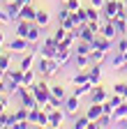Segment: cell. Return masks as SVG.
Returning a JSON list of instances; mask_svg holds the SVG:
<instances>
[{
    "label": "cell",
    "instance_id": "1",
    "mask_svg": "<svg viewBox=\"0 0 127 129\" xmlns=\"http://www.w3.org/2000/svg\"><path fill=\"white\" fill-rule=\"evenodd\" d=\"M102 14L106 21H116L120 19V16H127V7L122 0H106L104 7H102Z\"/></svg>",
    "mask_w": 127,
    "mask_h": 129
},
{
    "label": "cell",
    "instance_id": "2",
    "mask_svg": "<svg viewBox=\"0 0 127 129\" xmlns=\"http://www.w3.org/2000/svg\"><path fill=\"white\" fill-rule=\"evenodd\" d=\"M30 90H33V94L37 97L39 106H44L46 102H49V97H51V85L46 83V78H37L35 83L30 85Z\"/></svg>",
    "mask_w": 127,
    "mask_h": 129
},
{
    "label": "cell",
    "instance_id": "3",
    "mask_svg": "<svg viewBox=\"0 0 127 129\" xmlns=\"http://www.w3.org/2000/svg\"><path fill=\"white\" fill-rule=\"evenodd\" d=\"M16 97H19V102H21L23 106H28V108H35V106H39L37 97L33 94V90H30L28 85H21V88L16 90Z\"/></svg>",
    "mask_w": 127,
    "mask_h": 129
},
{
    "label": "cell",
    "instance_id": "4",
    "mask_svg": "<svg viewBox=\"0 0 127 129\" xmlns=\"http://www.w3.org/2000/svg\"><path fill=\"white\" fill-rule=\"evenodd\" d=\"M7 48H9V51H14V53H19V55H23V53L30 51V42H28L26 37H14V39L7 44Z\"/></svg>",
    "mask_w": 127,
    "mask_h": 129
},
{
    "label": "cell",
    "instance_id": "5",
    "mask_svg": "<svg viewBox=\"0 0 127 129\" xmlns=\"http://www.w3.org/2000/svg\"><path fill=\"white\" fill-rule=\"evenodd\" d=\"M49 67H51V58H46V55H37V60H35V72L42 76V78H46L49 81Z\"/></svg>",
    "mask_w": 127,
    "mask_h": 129
},
{
    "label": "cell",
    "instance_id": "6",
    "mask_svg": "<svg viewBox=\"0 0 127 129\" xmlns=\"http://www.w3.org/2000/svg\"><path fill=\"white\" fill-rule=\"evenodd\" d=\"M79 106H81V97H76L74 92L67 97V99H65V104H62V108H65V113H67V115H79Z\"/></svg>",
    "mask_w": 127,
    "mask_h": 129
},
{
    "label": "cell",
    "instance_id": "7",
    "mask_svg": "<svg viewBox=\"0 0 127 129\" xmlns=\"http://www.w3.org/2000/svg\"><path fill=\"white\" fill-rule=\"evenodd\" d=\"M42 30H44V28H42L39 23L33 21V25H30V32H28V37H26V39L30 42V48H37V44L42 42Z\"/></svg>",
    "mask_w": 127,
    "mask_h": 129
},
{
    "label": "cell",
    "instance_id": "8",
    "mask_svg": "<svg viewBox=\"0 0 127 129\" xmlns=\"http://www.w3.org/2000/svg\"><path fill=\"white\" fill-rule=\"evenodd\" d=\"M65 115H67V113H65V108H51L49 111V127H60L62 124V120H65Z\"/></svg>",
    "mask_w": 127,
    "mask_h": 129
},
{
    "label": "cell",
    "instance_id": "9",
    "mask_svg": "<svg viewBox=\"0 0 127 129\" xmlns=\"http://www.w3.org/2000/svg\"><path fill=\"white\" fill-rule=\"evenodd\" d=\"M35 51H37V48H30L28 53H23V55H21V62H19V67H21L23 72L35 67V60H37V53H35Z\"/></svg>",
    "mask_w": 127,
    "mask_h": 129
},
{
    "label": "cell",
    "instance_id": "10",
    "mask_svg": "<svg viewBox=\"0 0 127 129\" xmlns=\"http://www.w3.org/2000/svg\"><path fill=\"white\" fill-rule=\"evenodd\" d=\"M113 42H116V39H109V37H104V35H97V37L92 39V46H95V48H102V51L109 53L111 48H113Z\"/></svg>",
    "mask_w": 127,
    "mask_h": 129
},
{
    "label": "cell",
    "instance_id": "11",
    "mask_svg": "<svg viewBox=\"0 0 127 129\" xmlns=\"http://www.w3.org/2000/svg\"><path fill=\"white\" fill-rule=\"evenodd\" d=\"M21 7H23V5L14 0V3H7V5H5V12L9 14L12 21H21Z\"/></svg>",
    "mask_w": 127,
    "mask_h": 129
},
{
    "label": "cell",
    "instance_id": "12",
    "mask_svg": "<svg viewBox=\"0 0 127 129\" xmlns=\"http://www.w3.org/2000/svg\"><path fill=\"white\" fill-rule=\"evenodd\" d=\"M88 97H90V102H106L109 92H106V88H104V85H99V83H97V85L90 90V94H88Z\"/></svg>",
    "mask_w": 127,
    "mask_h": 129
},
{
    "label": "cell",
    "instance_id": "13",
    "mask_svg": "<svg viewBox=\"0 0 127 129\" xmlns=\"http://www.w3.org/2000/svg\"><path fill=\"white\" fill-rule=\"evenodd\" d=\"M99 35H104V37H109V39H116V37H118V28H116V23H113V21H104V23H102V30H99Z\"/></svg>",
    "mask_w": 127,
    "mask_h": 129
},
{
    "label": "cell",
    "instance_id": "14",
    "mask_svg": "<svg viewBox=\"0 0 127 129\" xmlns=\"http://www.w3.org/2000/svg\"><path fill=\"white\" fill-rule=\"evenodd\" d=\"M72 60H74V67H76V69H88V67H90V58L83 55V53H74Z\"/></svg>",
    "mask_w": 127,
    "mask_h": 129
},
{
    "label": "cell",
    "instance_id": "15",
    "mask_svg": "<svg viewBox=\"0 0 127 129\" xmlns=\"http://www.w3.org/2000/svg\"><path fill=\"white\" fill-rule=\"evenodd\" d=\"M30 25H33V21H28V19H21V21H16V37H28Z\"/></svg>",
    "mask_w": 127,
    "mask_h": 129
},
{
    "label": "cell",
    "instance_id": "16",
    "mask_svg": "<svg viewBox=\"0 0 127 129\" xmlns=\"http://www.w3.org/2000/svg\"><path fill=\"white\" fill-rule=\"evenodd\" d=\"M92 42H83V39H79L76 44H74V53H83V55H90V51H92Z\"/></svg>",
    "mask_w": 127,
    "mask_h": 129
},
{
    "label": "cell",
    "instance_id": "17",
    "mask_svg": "<svg viewBox=\"0 0 127 129\" xmlns=\"http://www.w3.org/2000/svg\"><path fill=\"white\" fill-rule=\"evenodd\" d=\"M88 58H90V64H102L106 60V51H102V48H92Z\"/></svg>",
    "mask_w": 127,
    "mask_h": 129
},
{
    "label": "cell",
    "instance_id": "18",
    "mask_svg": "<svg viewBox=\"0 0 127 129\" xmlns=\"http://www.w3.org/2000/svg\"><path fill=\"white\" fill-rule=\"evenodd\" d=\"M95 37H97V32H92L88 28V23H83L81 28H79V39H83V42H92Z\"/></svg>",
    "mask_w": 127,
    "mask_h": 129
},
{
    "label": "cell",
    "instance_id": "19",
    "mask_svg": "<svg viewBox=\"0 0 127 129\" xmlns=\"http://www.w3.org/2000/svg\"><path fill=\"white\" fill-rule=\"evenodd\" d=\"M88 81H90V74H88V69H76V74L72 76V83H74V85L88 83Z\"/></svg>",
    "mask_w": 127,
    "mask_h": 129
},
{
    "label": "cell",
    "instance_id": "20",
    "mask_svg": "<svg viewBox=\"0 0 127 129\" xmlns=\"http://www.w3.org/2000/svg\"><path fill=\"white\" fill-rule=\"evenodd\" d=\"M72 21H74L76 25H83V23H88V12L79 7L76 12H72Z\"/></svg>",
    "mask_w": 127,
    "mask_h": 129
},
{
    "label": "cell",
    "instance_id": "21",
    "mask_svg": "<svg viewBox=\"0 0 127 129\" xmlns=\"http://www.w3.org/2000/svg\"><path fill=\"white\" fill-rule=\"evenodd\" d=\"M35 16H37V9L33 7V3H28L21 7V19H28V21H35Z\"/></svg>",
    "mask_w": 127,
    "mask_h": 129
},
{
    "label": "cell",
    "instance_id": "22",
    "mask_svg": "<svg viewBox=\"0 0 127 129\" xmlns=\"http://www.w3.org/2000/svg\"><path fill=\"white\" fill-rule=\"evenodd\" d=\"M88 74H90V81H92V83H99V81H102V64H90V67H88Z\"/></svg>",
    "mask_w": 127,
    "mask_h": 129
},
{
    "label": "cell",
    "instance_id": "23",
    "mask_svg": "<svg viewBox=\"0 0 127 129\" xmlns=\"http://www.w3.org/2000/svg\"><path fill=\"white\" fill-rule=\"evenodd\" d=\"M51 94H53V97H58V99H62V102L69 97V94H67V90H65V85H60V83H53V85H51Z\"/></svg>",
    "mask_w": 127,
    "mask_h": 129
},
{
    "label": "cell",
    "instance_id": "24",
    "mask_svg": "<svg viewBox=\"0 0 127 129\" xmlns=\"http://www.w3.org/2000/svg\"><path fill=\"white\" fill-rule=\"evenodd\" d=\"M49 21H51L49 12H46V9H37V16H35V23H39L42 28H46V25H49Z\"/></svg>",
    "mask_w": 127,
    "mask_h": 129
},
{
    "label": "cell",
    "instance_id": "25",
    "mask_svg": "<svg viewBox=\"0 0 127 129\" xmlns=\"http://www.w3.org/2000/svg\"><path fill=\"white\" fill-rule=\"evenodd\" d=\"M37 76H39V74H37L35 69H26V72H23V85H28V88H30V85L37 81Z\"/></svg>",
    "mask_w": 127,
    "mask_h": 129
},
{
    "label": "cell",
    "instance_id": "26",
    "mask_svg": "<svg viewBox=\"0 0 127 129\" xmlns=\"http://www.w3.org/2000/svg\"><path fill=\"white\" fill-rule=\"evenodd\" d=\"M111 115H113V122H118L120 118H127V99H125V102H122L113 113H111Z\"/></svg>",
    "mask_w": 127,
    "mask_h": 129
},
{
    "label": "cell",
    "instance_id": "27",
    "mask_svg": "<svg viewBox=\"0 0 127 129\" xmlns=\"http://www.w3.org/2000/svg\"><path fill=\"white\" fill-rule=\"evenodd\" d=\"M88 124H90V118L86 115H76V120H74V129H88Z\"/></svg>",
    "mask_w": 127,
    "mask_h": 129
},
{
    "label": "cell",
    "instance_id": "28",
    "mask_svg": "<svg viewBox=\"0 0 127 129\" xmlns=\"http://www.w3.org/2000/svg\"><path fill=\"white\" fill-rule=\"evenodd\" d=\"M97 124L99 127H111V124H116V122H113V115H111V113H102L99 120H97Z\"/></svg>",
    "mask_w": 127,
    "mask_h": 129
},
{
    "label": "cell",
    "instance_id": "29",
    "mask_svg": "<svg viewBox=\"0 0 127 129\" xmlns=\"http://www.w3.org/2000/svg\"><path fill=\"white\" fill-rule=\"evenodd\" d=\"M125 53H120V51H116V55L113 58H111V64H113V69H118V67H122V64H125Z\"/></svg>",
    "mask_w": 127,
    "mask_h": 129
},
{
    "label": "cell",
    "instance_id": "30",
    "mask_svg": "<svg viewBox=\"0 0 127 129\" xmlns=\"http://www.w3.org/2000/svg\"><path fill=\"white\" fill-rule=\"evenodd\" d=\"M113 92H116V94H120V97H125V99H127V81H118V83L113 85Z\"/></svg>",
    "mask_w": 127,
    "mask_h": 129
},
{
    "label": "cell",
    "instance_id": "31",
    "mask_svg": "<svg viewBox=\"0 0 127 129\" xmlns=\"http://www.w3.org/2000/svg\"><path fill=\"white\" fill-rule=\"evenodd\" d=\"M14 115H16V122H19V120H28V115H30V108L21 104V108H16V113H14Z\"/></svg>",
    "mask_w": 127,
    "mask_h": 129
},
{
    "label": "cell",
    "instance_id": "32",
    "mask_svg": "<svg viewBox=\"0 0 127 129\" xmlns=\"http://www.w3.org/2000/svg\"><path fill=\"white\" fill-rule=\"evenodd\" d=\"M86 12H88V21H99V12H102V9H97L95 5H90Z\"/></svg>",
    "mask_w": 127,
    "mask_h": 129
},
{
    "label": "cell",
    "instance_id": "33",
    "mask_svg": "<svg viewBox=\"0 0 127 129\" xmlns=\"http://www.w3.org/2000/svg\"><path fill=\"white\" fill-rule=\"evenodd\" d=\"M116 51H120V53L127 51V35H120V39L116 42Z\"/></svg>",
    "mask_w": 127,
    "mask_h": 129
},
{
    "label": "cell",
    "instance_id": "34",
    "mask_svg": "<svg viewBox=\"0 0 127 129\" xmlns=\"http://www.w3.org/2000/svg\"><path fill=\"white\" fill-rule=\"evenodd\" d=\"M67 32H69V30H65L62 25H58V28L53 30V37H56L58 42H62V39H65V35H67Z\"/></svg>",
    "mask_w": 127,
    "mask_h": 129
},
{
    "label": "cell",
    "instance_id": "35",
    "mask_svg": "<svg viewBox=\"0 0 127 129\" xmlns=\"http://www.w3.org/2000/svg\"><path fill=\"white\" fill-rule=\"evenodd\" d=\"M65 7H67L69 12H76L79 7H81V0H65Z\"/></svg>",
    "mask_w": 127,
    "mask_h": 129
},
{
    "label": "cell",
    "instance_id": "36",
    "mask_svg": "<svg viewBox=\"0 0 127 129\" xmlns=\"http://www.w3.org/2000/svg\"><path fill=\"white\" fill-rule=\"evenodd\" d=\"M69 16H72V12H69L65 5H62V9H60V14H58V19H60V21H65V19H69Z\"/></svg>",
    "mask_w": 127,
    "mask_h": 129
},
{
    "label": "cell",
    "instance_id": "37",
    "mask_svg": "<svg viewBox=\"0 0 127 129\" xmlns=\"http://www.w3.org/2000/svg\"><path fill=\"white\" fill-rule=\"evenodd\" d=\"M12 19H9V14L5 12V9H0V25H7Z\"/></svg>",
    "mask_w": 127,
    "mask_h": 129
},
{
    "label": "cell",
    "instance_id": "38",
    "mask_svg": "<svg viewBox=\"0 0 127 129\" xmlns=\"http://www.w3.org/2000/svg\"><path fill=\"white\" fill-rule=\"evenodd\" d=\"M104 3H106V0H90V5H95L97 9H102V7H104Z\"/></svg>",
    "mask_w": 127,
    "mask_h": 129
},
{
    "label": "cell",
    "instance_id": "39",
    "mask_svg": "<svg viewBox=\"0 0 127 129\" xmlns=\"http://www.w3.org/2000/svg\"><path fill=\"white\" fill-rule=\"evenodd\" d=\"M116 127H120V129H127V118H120V120L116 122Z\"/></svg>",
    "mask_w": 127,
    "mask_h": 129
},
{
    "label": "cell",
    "instance_id": "40",
    "mask_svg": "<svg viewBox=\"0 0 127 129\" xmlns=\"http://www.w3.org/2000/svg\"><path fill=\"white\" fill-rule=\"evenodd\" d=\"M116 72H120V74H127V60H125V64H122V67H118Z\"/></svg>",
    "mask_w": 127,
    "mask_h": 129
},
{
    "label": "cell",
    "instance_id": "41",
    "mask_svg": "<svg viewBox=\"0 0 127 129\" xmlns=\"http://www.w3.org/2000/svg\"><path fill=\"white\" fill-rule=\"evenodd\" d=\"M3 44H5V32L0 30V51H3Z\"/></svg>",
    "mask_w": 127,
    "mask_h": 129
},
{
    "label": "cell",
    "instance_id": "42",
    "mask_svg": "<svg viewBox=\"0 0 127 129\" xmlns=\"http://www.w3.org/2000/svg\"><path fill=\"white\" fill-rule=\"evenodd\" d=\"M16 3H21V5H28V3H33V0H16Z\"/></svg>",
    "mask_w": 127,
    "mask_h": 129
},
{
    "label": "cell",
    "instance_id": "43",
    "mask_svg": "<svg viewBox=\"0 0 127 129\" xmlns=\"http://www.w3.org/2000/svg\"><path fill=\"white\" fill-rule=\"evenodd\" d=\"M7 3H14V0H5V5H7Z\"/></svg>",
    "mask_w": 127,
    "mask_h": 129
},
{
    "label": "cell",
    "instance_id": "44",
    "mask_svg": "<svg viewBox=\"0 0 127 129\" xmlns=\"http://www.w3.org/2000/svg\"><path fill=\"white\" fill-rule=\"evenodd\" d=\"M122 3H125V7H127V0H122Z\"/></svg>",
    "mask_w": 127,
    "mask_h": 129
},
{
    "label": "cell",
    "instance_id": "45",
    "mask_svg": "<svg viewBox=\"0 0 127 129\" xmlns=\"http://www.w3.org/2000/svg\"><path fill=\"white\" fill-rule=\"evenodd\" d=\"M62 3H65V0H62Z\"/></svg>",
    "mask_w": 127,
    "mask_h": 129
}]
</instances>
